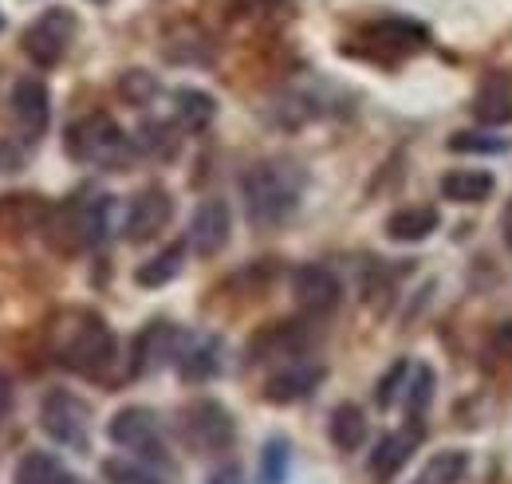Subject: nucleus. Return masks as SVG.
I'll return each instance as SVG.
<instances>
[{"instance_id": "obj_20", "label": "nucleus", "mask_w": 512, "mask_h": 484, "mask_svg": "<svg viewBox=\"0 0 512 484\" xmlns=\"http://www.w3.org/2000/svg\"><path fill=\"white\" fill-rule=\"evenodd\" d=\"M174 119L182 130L201 134L209 122L217 119V99L209 91H197V87H178L174 91Z\"/></svg>"}, {"instance_id": "obj_29", "label": "nucleus", "mask_w": 512, "mask_h": 484, "mask_svg": "<svg viewBox=\"0 0 512 484\" xmlns=\"http://www.w3.org/2000/svg\"><path fill=\"white\" fill-rule=\"evenodd\" d=\"M292 465V449L284 437H268L260 449V484H284Z\"/></svg>"}, {"instance_id": "obj_24", "label": "nucleus", "mask_w": 512, "mask_h": 484, "mask_svg": "<svg viewBox=\"0 0 512 484\" xmlns=\"http://www.w3.org/2000/svg\"><path fill=\"white\" fill-rule=\"evenodd\" d=\"M182 260H186V244H170V248H162L158 256H150V260L134 272V284H138V288H166L170 280H178Z\"/></svg>"}, {"instance_id": "obj_15", "label": "nucleus", "mask_w": 512, "mask_h": 484, "mask_svg": "<svg viewBox=\"0 0 512 484\" xmlns=\"http://www.w3.org/2000/svg\"><path fill=\"white\" fill-rule=\"evenodd\" d=\"M48 213H52V205L36 193H4L0 197V237L20 241L32 233H44Z\"/></svg>"}, {"instance_id": "obj_4", "label": "nucleus", "mask_w": 512, "mask_h": 484, "mask_svg": "<svg viewBox=\"0 0 512 484\" xmlns=\"http://www.w3.org/2000/svg\"><path fill=\"white\" fill-rule=\"evenodd\" d=\"M67 154L83 166H99V170H123L134 158V142L127 138V130L111 115L95 111L83 115L79 122L67 126Z\"/></svg>"}, {"instance_id": "obj_31", "label": "nucleus", "mask_w": 512, "mask_h": 484, "mask_svg": "<svg viewBox=\"0 0 512 484\" xmlns=\"http://www.w3.org/2000/svg\"><path fill=\"white\" fill-rule=\"evenodd\" d=\"M430 398H434V370H430V366H418V370H414V382L402 390V406H406L410 422H418V418L426 414Z\"/></svg>"}, {"instance_id": "obj_32", "label": "nucleus", "mask_w": 512, "mask_h": 484, "mask_svg": "<svg viewBox=\"0 0 512 484\" xmlns=\"http://www.w3.org/2000/svg\"><path fill=\"white\" fill-rule=\"evenodd\" d=\"M103 481L107 484H162V477H154L146 465L127 461V457H107L103 461Z\"/></svg>"}, {"instance_id": "obj_27", "label": "nucleus", "mask_w": 512, "mask_h": 484, "mask_svg": "<svg viewBox=\"0 0 512 484\" xmlns=\"http://www.w3.org/2000/svg\"><path fill=\"white\" fill-rule=\"evenodd\" d=\"M465 473H469V453L465 449H442L426 461V469L418 473L414 484H461Z\"/></svg>"}, {"instance_id": "obj_28", "label": "nucleus", "mask_w": 512, "mask_h": 484, "mask_svg": "<svg viewBox=\"0 0 512 484\" xmlns=\"http://www.w3.org/2000/svg\"><path fill=\"white\" fill-rule=\"evenodd\" d=\"M115 91H119V99L127 103V107H150L154 99H158V79L150 75V71H142V67H127L123 75H119V83H115Z\"/></svg>"}, {"instance_id": "obj_7", "label": "nucleus", "mask_w": 512, "mask_h": 484, "mask_svg": "<svg viewBox=\"0 0 512 484\" xmlns=\"http://www.w3.org/2000/svg\"><path fill=\"white\" fill-rule=\"evenodd\" d=\"M40 429L56 445L83 453L91 445V406L71 390H48L40 402Z\"/></svg>"}, {"instance_id": "obj_1", "label": "nucleus", "mask_w": 512, "mask_h": 484, "mask_svg": "<svg viewBox=\"0 0 512 484\" xmlns=\"http://www.w3.org/2000/svg\"><path fill=\"white\" fill-rule=\"evenodd\" d=\"M48 351L52 359L79 374V378H107L119 363V339L107 327V319L91 307H64L48 323Z\"/></svg>"}, {"instance_id": "obj_9", "label": "nucleus", "mask_w": 512, "mask_h": 484, "mask_svg": "<svg viewBox=\"0 0 512 484\" xmlns=\"http://www.w3.org/2000/svg\"><path fill=\"white\" fill-rule=\"evenodd\" d=\"M107 437L119 445V449H130L138 457H154L162 461V422L150 406H123L111 422H107Z\"/></svg>"}, {"instance_id": "obj_2", "label": "nucleus", "mask_w": 512, "mask_h": 484, "mask_svg": "<svg viewBox=\"0 0 512 484\" xmlns=\"http://www.w3.org/2000/svg\"><path fill=\"white\" fill-rule=\"evenodd\" d=\"M300 197H304V174L284 158H264L241 178V201L253 229L288 225L300 209Z\"/></svg>"}, {"instance_id": "obj_42", "label": "nucleus", "mask_w": 512, "mask_h": 484, "mask_svg": "<svg viewBox=\"0 0 512 484\" xmlns=\"http://www.w3.org/2000/svg\"><path fill=\"white\" fill-rule=\"evenodd\" d=\"M91 4H107V0H91Z\"/></svg>"}, {"instance_id": "obj_23", "label": "nucleus", "mask_w": 512, "mask_h": 484, "mask_svg": "<svg viewBox=\"0 0 512 484\" xmlns=\"http://www.w3.org/2000/svg\"><path fill=\"white\" fill-rule=\"evenodd\" d=\"M217 370H221V347H217V339H193L190 347H182L178 374L186 382H209Z\"/></svg>"}, {"instance_id": "obj_35", "label": "nucleus", "mask_w": 512, "mask_h": 484, "mask_svg": "<svg viewBox=\"0 0 512 484\" xmlns=\"http://www.w3.org/2000/svg\"><path fill=\"white\" fill-rule=\"evenodd\" d=\"M28 166V146H16L12 138H0V174H16Z\"/></svg>"}, {"instance_id": "obj_34", "label": "nucleus", "mask_w": 512, "mask_h": 484, "mask_svg": "<svg viewBox=\"0 0 512 484\" xmlns=\"http://www.w3.org/2000/svg\"><path fill=\"white\" fill-rule=\"evenodd\" d=\"M473 111H477V119H485V122H509L512 119V99L509 95H481Z\"/></svg>"}, {"instance_id": "obj_41", "label": "nucleus", "mask_w": 512, "mask_h": 484, "mask_svg": "<svg viewBox=\"0 0 512 484\" xmlns=\"http://www.w3.org/2000/svg\"><path fill=\"white\" fill-rule=\"evenodd\" d=\"M0 32H4V12H0Z\"/></svg>"}, {"instance_id": "obj_6", "label": "nucleus", "mask_w": 512, "mask_h": 484, "mask_svg": "<svg viewBox=\"0 0 512 484\" xmlns=\"http://www.w3.org/2000/svg\"><path fill=\"white\" fill-rule=\"evenodd\" d=\"M75 32H79L75 12L64 8V4H52L48 12H40V16L24 28L20 48H24V56L36 63V67L52 71L56 63H64L67 48H71V40H75Z\"/></svg>"}, {"instance_id": "obj_13", "label": "nucleus", "mask_w": 512, "mask_h": 484, "mask_svg": "<svg viewBox=\"0 0 512 484\" xmlns=\"http://www.w3.org/2000/svg\"><path fill=\"white\" fill-rule=\"evenodd\" d=\"M8 103H12V119L20 122V130H24V142L44 138V130L52 122V95H48L44 79H32V75L16 79Z\"/></svg>"}, {"instance_id": "obj_8", "label": "nucleus", "mask_w": 512, "mask_h": 484, "mask_svg": "<svg viewBox=\"0 0 512 484\" xmlns=\"http://www.w3.org/2000/svg\"><path fill=\"white\" fill-rule=\"evenodd\" d=\"M312 347H316V335L308 323H300V319L268 323L249 339V363H300Z\"/></svg>"}, {"instance_id": "obj_21", "label": "nucleus", "mask_w": 512, "mask_h": 484, "mask_svg": "<svg viewBox=\"0 0 512 484\" xmlns=\"http://www.w3.org/2000/svg\"><path fill=\"white\" fill-rule=\"evenodd\" d=\"M410 449H414V437H410V433H390V437H383V441L375 445L371 461H367V469H371V481H375V484H390V481H394V477H398V469L406 465Z\"/></svg>"}, {"instance_id": "obj_39", "label": "nucleus", "mask_w": 512, "mask_h": 484, "mask_svg": "<svg viewBox=\"0 0 512 484\" xmlns=\"http://www.w3.org/2000/svg\"><path fill=\"white\" fill-rule=\"evenodd\" d=\"M245 12H272V8H280V4H288V0H237Z\"/></svg>"}, {"instance_id": "obj_37", "label": "nucleus", "mask_w": 512, "mask_h": 484, "mask_svg": "<svg viewBox=\"0 0 512 484\" xmlns=\"http://www.w3.org/2000/svg\"><path fill=\"white\" fill-rule=\"evenodd\" d=\"M205 484H245V477H241V469H237V465H221V469H213V473H209V481Z\"/></svg>"}, {"instance_id": "obj_5", "label": "nucleus", "mask_w": 512, "mask_h": 484, "mask_svg": "<svg viewBox=\"0 0 512 484\" xmlns=\"http://www.w3.org/2000/svg\"><path fill=\"white\" fill-rule=\"evenodd\" d=\"M178 437L186 441L190 453L213 457V453H225L233 445L237 425H233V414L217 398H193L178 410Z\"/></svg>"}, {"instance_id": "obj_38", "label": "nucleus", "mask_w": 512, "mask_h": 484, "mask_svg": "<svg viewBox=\"0 0 512 484\" xmlns=\"http://www.w3.org/2000/svg\"><path fill=\"white\" fill-rule=\"evenodd\" d=\"M8 414H12V378L0 370V425H4Z\"/></svg>"}, {"instance_id": "obj_14", "label": "nucleus", "mask_w": 512, "mask_h": 484, "mask_svg": "<svg viewBox=\"0 0 512 484\" xmlns=\"http://www.w3.org/2000/svg\"><path fill=\"white\" fill-rule=\"evenodd\" d=\"M178 355H182V331L174 327V323H166V319H158V323H150L138 339H134V359H130V374H154L158 366L166 363H178Z\"/></svg>"}, {"instance_id": "obj_30", "label": "nucleus", "mask_w": 512, "mask_h": 484, "mask_svg": "<svg viewBox=\"0 0 512 484\" xmlns=\"http://www.w3.org/2000/svg\"><path fill=\"white\" fill-rule=\"evenodd\" d=\"M449 150L453 154H509V138H497L485 130H457L449 138Z\"/></svg>"}, {"instance_id": "obj_18", "label": "nucleus", "mask_w": 512, "mask_h": 484, "mask_svg": "<svg viewBox=\"0 0 512 484\" xmlns=\"http://www.w3.org/2000/svg\"><path fill=\"white\" fill-rule=\"evenodd\" d=\"M12 484H75V477L56 453L28 449L12 469Z\"/></svg>"}, {"instance_id": "obj_19", "label": "nucleus", "mask_w": 512, "mask_h": 484, "mask_svg": "<svg viewBox=\"0 0 512 484\" xmlns=\"http://www.w3.org/2000/svg\"><path fill=\"white\" fill-rule=\"evenodd\" d=\"M327 437L339 453H355L367 441V414L355 402H339L327 418Z\"/></svg>"}, {"instance_id": "obj_11", "label": "nucleus", "mask_w": 512, "mask_h": 484, "mask_svg": "<svg viewBox=\"0 0 512 484\" xmlns=\"http://www.w3.org/2000/svg\"><path fill=\"white\" fill-rule=\"evenodd\" d=\"M174 217V197L170 189L162 185H146L130 197L127 205V221H123V233H127L130 244H142V241H154Z\"/></svg>"}, {"instance_id": "obj_26", "label": "nucleus", "mask_w": 512, "mask_h": 484, "mask_svg": "<svg viewBox=\"0 0 512 484\" xmlns=\"http://www.w3.org/2000/svg\"><path fill=\"white\" fill-rule=\"evenodd\" d=\"M134 150H142V154H150V158H158V162H170V158H178V150H182V138H178V130H174L170 122H154V119H150V122H142Z\"/></svg>"}, {"instance_id": "obj_25", "label": "nucleus", "mask_w": 512, "mask_h": 484, "mask_svg": "<svg viewBox=\"0 0 512 484\" xmlns=\"http://www.w3.org/2000/svg\"><path fill=\"white\" fill-rule=\"evenodd\" d=\"M367 40L375 48H406V52H414V48L426 44V28H418L410 20H375V24H367Z\"/></svg>"}, {"instance_id": "obj_17", "label": "nucleus", "mask_w": 512, "mask_h": 484, "mask_svg": "<svg viewBox=\"0 0 512 484\" xmlns=\"http://www.w3.org/2000/svg\"><path fill=\"white\" fill-rule=\"evenodd\" d=\"M438 225H442L438 209H430V205H406V209H394L386 217V237L398 244H418L426 241Z\"/></svg>"}, {"instance_id": "obj_10", "label": "nucleus", "mask_w": 512, "mask_h": 484, "mask_svg": "<svg viewBox=\"0 0 512 484\" xmlns=\"http://www.w3.org/2000/svg\"><path fill=\"white\" fill-rule=\"evenodd\" d=\"M292 300L308 319H327L343 300V284L323 264H300L292 272Z\"/></svg>"}, {"instance_id": "obj_36", "label": "nucleus", "mask_w": 512, "mask_h": 484, "mask_svg": "<svg viewBox=\"0 0 512 484\" xmlns=\"http://www.w3.org/2000/svg\"><path fill=\"white\" fill-rule=\"evenodd\" d=\"M493 355L505 359V363H512V319H505V323L493 327Z\"/></svg>"}, {"instance_id": "obj_33", "label": "nucleus", "mask_w": 512, "mask_h": 484, "mask_svg": "<svg viewBox=\"0 0 512 484\" xmlns=\"http://www.w3.org/2000/svg\"><path fill=\"white\" fill-rule=\"evenodd\" d=\"M406 374H410V363H406V359H398V363L390 366L383 378H379V394H375V402H379L383 410H386V406H394V398L402 394V386H406Z\"/></svg>"}, {"instance_id": "obj_16", "label": "nucleus", "mask_w": 512, "mask_h": 484, "mask_svg": "<svg viewBox=\"0 0 512 484\" xmlns=\"http://www.w3.org/2000/svg\"><path fill=\"white\" fill-rule=\"evenodd\" d=\"M320 382H323V366L308 363V359L288 363V366H280V370L268 374V382H264V402H272V406L304 402V398L316 394Z\"/></svg>"}, {"instance_id": "obj_12", "label": "nucleus", "mask_w": 512, "mask_h": 484, "mask_svg": "<svg viewBox=\"0 0 512 484\" xmlns=\"http://www.w3.org/2000/svg\"><path fill=\"white\" fill-rule=\"evenodd\" d=\"M233 237V213H229V201L221 197H205L190 217V229H186V244H190L197 256H217Z\"/></svg>"}, {"instance_id": "obj_40", "label": "nucleus", "mask_w": 512, "mask_h": 484, "mask_svg": "<svg viewBox=\"0 0 512 484\" xmlns=\"http://www.w3.org/2000/svg\"><path fill=\"white\" fill-rule=\"evenodd\" d=\"M501 237H505V244L512 248V201L505 205V213H501Z\"/></svg>"}, {"instance_id": "obj_22", "label": "nucleus", "mask_w": 512, "mask_h": 484, "mask_svg": "<svg viewBox=\"0 0 512 484\" xmlns=\"http://www.w3.org/2000/svg\"><path fill=\"white\" fill-rule=\"evenodd\" d=\"M493 189H497V182L485 170H449L442 178V197L457 201V205H481V201H489Z\"/></svg>"}, {"instance_id": "obj_3", "label": "nucleus", "mask_w": 512, "mask_h": 484, "mask_svg": "<svg viewBox=\"0 0 512 484\" xmlns=\"http://www.w3.org/2000/svg\"><path fill=\"white\" fill-rule=\"evenodd\" d=\"M107 233H111V197H67L52 205L40 237L60 256H75L103 244Z\"/></svg>"}]
</instances>
